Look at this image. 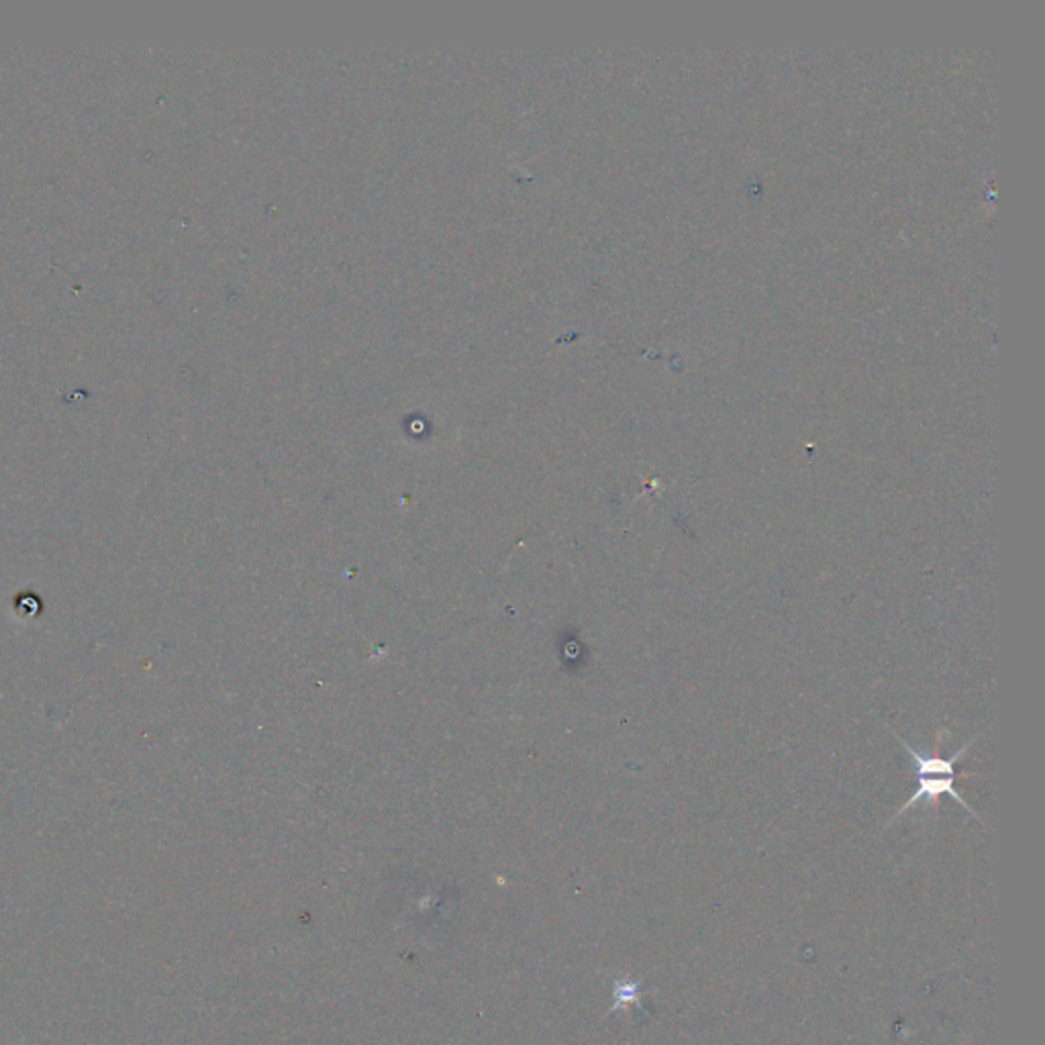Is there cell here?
Wrapping results in <instances>:
<instances>
[{
    "mask_svg": "<svg viewBox=\"0 0 1045 1045\" xmlns=\"http://www.w3.org/2000/svg\"><path fill=\"white\" fill-rule=\"evenodd\" d=\"M917 778H919V786H917V791L912 792L911 799H909L905 805L900 806V808L896 811L895 817L888 822L886 827H891V825H893L898 817H903V815H905L909 808H912V806L917 805V803H921V801H927V805L933 808V813H938V808H940V799L943 796V794H950L954 801H957L960 805L964 806V808L971 813L972 817H976L978 822H983V819H980V815H978V813L972 808L971 803H968V801H966V799H964V796H962V794L954 789L956 777L919 774Z\"/></svg>",
    "mask_w": 1045,
    "mask_h": 1045,
    "instance_id": "1",
    "label": "cell"
},
{
    "mask_svg": "<svg viewBox=\"0 0 1045 1045\" xmlns=\"http://www.w3.org/2000/svg\"><path fill=\"white\" fill-rule=\"evenodd\" d=\"M642 1002V985L640 983H631V980H619L615 985V1004H612L611 1011H617V1009H628L631 1004H640Z\"/></svg>",
    "mask_w": 1045,
    "mask_h": 1045,
    "instance_id": "2",
    "label": "cell"
}]
</instances>
